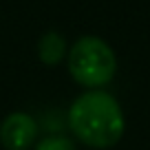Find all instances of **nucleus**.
I'll return each mask as SVG.
<instances>
[{
    "mask_svg": "<svg viewBox=\"0 0 150 150\" xmlns=\"http://www.w3.org/2000/svg\"><path fill=\"white\" fill-rule=\"evenodd\" d=\"M69 128L88 148H112L124 137V112L110 93L102 88L84 91L69 108Z\"/></svg>",
    "mask_w": 150,
    "mask_h": 150,
    "instance_id": "obj_1",
    "label": "nucleus"
},
{
    "mask_svg": "<svg viewBox=\"0 0 150 150\" xmlns=\"http://www.w3.org/2000/svg\"><path fill=\"white\" fill-rule=\"evenodd\" d=\"M69 73L88 91L102 88L117 73V57L106 40L82 35L69 51Z\"/></svg>",
    "mask_w": 150,
    "mask_h": 150,
    "instance_id": "obj_2",
    "label": "nucleus"
},
{
    "mask_svg": "<svg viewBox=\"0 0 150 150\" xmlns=\"http://www.w3.org/2000/svg\"><path fill=\"white\" fill-rule=\"evenodd\" d=\"M38 137V124L29 112H9L0 124V144L7 150H29Z\"/></svg>",
    "mask_w": 150,
    "mask_h": 150,
    "instance_id": "obj_3",
    "label": "nucleus"
},
{
    "mask_svg": "<svg viewBox=\"0 0 150 150\" xmlns=\"http://www.w3.org/2000/svg\"><path fill=\"white\" fill-rule=\"evenodd\" d=\"M38 55L47 66H55L66 55V42L57 31H47L38 42Z\"/></svg>",
    "mask_w": 150,
    "mask_h": 150,
    "instance_id": "obj_4",
    "label": "nucleus"
},
{
    "mask_svg": "<svg viewBox=\"0 0 150 150\" xmlns=\"http://www.w3.org/2000/svg\"><path fill=\"white\" fill-rule=\"evenodd\" d=\"M33 150H77L75 144L64 135H47L44 139H40Z\"/></svg>",
    "mask_w": 150,
    "mask_h": 150,
    "instance_id": "obj_5",
    "label": "nucleus"
}]
</instances>
